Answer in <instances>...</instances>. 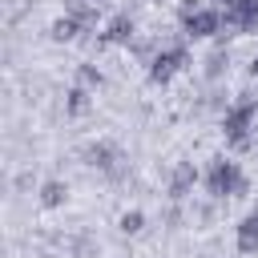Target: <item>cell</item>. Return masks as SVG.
Listing matches in <instances>:
<instances>
[{
  "label": "cell",
  "instance_id": "obj_1",
  "mask_svg": "<svg viewBox=\"0 0 258 258\" xmlns=\"http://www.w3.org/2000/svg\"><path fill=\"white\" fill-rule=\"evenodd\" d=\"M202 194L214 202H238L250 198V173L242 169V161L234 153H218L206 161L202 169Z\"/></svg>",
  "mask_w": 258,
  "mask_h": 258
},
{
  "label": "cell",
  "instance_id": "obj_2",
  "mask_svg": "<svg viewBox=\"0 0 258 258\" xmlns=\"http://www.w3.org/2000/svg\"><path fill=\"white\" fill-rule=\"evenodd\" d=\"M81 161H85L89 169L105 173L109 181H121V177H125V149H121L117 141H109V137L89 141V145L81 149Z\"/></svg>",
  "mask_w": 258,
  "mask_h": 258
},
{
  "label": "cell",
  "instance_id": "obj_3",
  "mask_svg": "<svg viewBox=\"0 0 258 258\" xmlns=\"http://www.w3.org/2000/svg\"><path fill=\"white\" fill-rule=\"evenodd\" d=\"M137 36H141V28H137V16L129 8L109 12L105 24H101V48H129Z\"/></svg>",
  "mask_w": 258,
  "mask_h": 258
},
{
  "label": "cell",
  "instance_id": "obj_4",
  "mask_svg": "<svg viewBox=\"0 0 258 258\" xmlns=\"http://www.w3.org/2000/svg\"><path fill=\"white\" fill-rule=\"evenodd\" d=\"M194 44H210V40H218L222 36V8L218 4H206L202 12H194L185 24H177Z\"/></svg>",
  "mask_w": 258,
  "mask_h": 258
},
{
  "label": "cell",
  "instance_id": "obj_5",
  "mask_svg": "<svg viewBox=\"0 0 258 258\" xmlns=\"http://www.w3.org/2000/svg\"><path fill=\"white\" fill-rule=\"evenodd\" d=\"M230 64H234V48H230V44H222V40H210V44H206V52H202V60H198V69H202V81H206V85H222V81L230 77Z\"/></svg>",
  "mask_w": 258,
  "mask_h": 258
},
{
  "label": "cell",
  "instance_id": "obj_6",
  "mask_svg": "<svg viewBox=\"0 0 258 258\" xmlns=\"http://www.w3.org/2000/svg\"><path fill=\"white\" fill-rule=\"evenodd\" d=\"M202 185V169L194 161H177L169 169V181H165V198L169 202H189V194Z\"/></svg>",
  "mask_w": 258,
  "mask_h": 258
},
{
  "label": "cell",
  "instance_id": "obj_7",
  "mask_svg": "<svg viewBox=\"0 0 258 258\" xmlns=\"http://www.w3.org/2000/svg\"><path fill=\"white\" fill-rule=\"evenodd\" d=\"M234 246H238V254H258V202L234 226Z\"/></svg>",
  "mask_w": 258,
  "mask_h": 258
},
{
  "label": "cell",
  "instance_id": "obj_8",
  "mask_svg": "<svg viewBox=\"0 0 258 258\" xmlns=\"http://www.w3.org/2000/svg\"><path fill=\"white\" fill-rule=\"evenodd\" d=\"M48 36H52L56 44H81V36H85V24H81L77 16H69V12H60V16L48 24Z\"/></svg>",
  "mask_w": 258,
  "mask_h": 258
},
{
  "label": "cell",
  "instance_id": "obj_9",
  "mask_svg": "<svg viewBox=\"0 0 258 258\" xmlns=\"http://www.w3.org/2000/svg\"><path fill=\"white\" fill-rule=\"evenodd\" d=\"M36 202H40L44 210H60V206L69 202V181H64V177H44V181L36 185Z\"/></svg>",
  "mask_w": 258,
  "mask_h": 258
},
{
  "label": "cell",
  "instance_id": "obj_10",
  "mask_svg": "<svg viewBox=\"0 0 258 258\" xmlns=\"http://www.w3.org/2000/svg\"><path fill=\"white\" fill-rule=\"evenodd\" d=\"M89 109H93V93L81 89V85H69V93H64V117L77 121V117H85Z\"/></svg>",
  "mask_w": 258,
  "mask_h": 258
},
{
  "label": "cell",
  "instance_id": "obj_11",
  "mask_svg": "<svg viewBox=\"0 0 258 258\" xmlns=\"http://www.w3.org/2000/svg\"><path fill=\"white\" fill-rule=\"evenodd\" d=\"M73 85H81V89H89V93H97L101 85H105V73L93 64V60H81L77 69H73Z\"/></svg>",
  "mask_w": 258,
  "mask_h": 258
},
{
  "label": "cell",
  "instance_id": "obj_12",
  "mask_svg": "<svg viewBox=\"0 0 258 258\" xmlns=\"http://www.w3.org/2000/svg\"><path fill=\"white\" fill-rule=\"evenodd\" d=\"M161 226H165V230H181V226H189V202H165V210H161Z\"/></svg>",
  "mask_w": 258,
  "mask_h": 258
},
{
  "label": "cell",
  "instance_id": "obj_13",
  "mask_svg": "<svg viewBox=\"0 0 258 258\" xmlns=\"http://www.w3.org/2000/svg\"><path fill=\"white\" fill-rule=\"evenodd\" d=\"M145 222H149V218H145V210H137V206H133V210H121L117 230H121L125 238H137V234H145Z\"/></svg>",
  "mask_w": 258,
  "mask_h": 258
},
{
  "label": "cell",
  "instance_id": "obj_14",
  "mask_svg": "<svg viewBox=\"0 0 258 258\" xmlns=\"http://www.w3.org/2000/svg\"><path fill=\"white\" fill-rule=\"evenodd\" d=\"M218 206H222V202H214V198H194V202H189V222L210 226V222L218 218Z\"/></svg>",
  "mask_w": 258,
  "mask_h": 258
},
{
  "label": "cell",
  "instance_id": "obj_15",
  "mask_svg": "<svg viewBox=\"0 0 258 258\" xmlns=\"http://www.w3.org/2000/svg\"><path fill=\"white\" fill-rule=\"evenodd\" d=\"M206 4H210V0H173V4H169V8H173V24H185V20H189L194 12H202Z\"/></svg>",
  "mask_w": 258,
  "mask_h": 258
},
{
  "label": "cell",
  "instance_id": "obj_16",
  "mask_svg": "<svg viewBox=\"0 0 258 258\" xmlns=\"http://www.w3.org/2000/svg\"><path fill=\"white\" fill-rule=\"evenodd\" d=\"M210 4H218V8H242V4H250V0H210Z\"/></svg>",
  "mask_w": 258,
  "mask_h": 258
},
{
  "label": "cell",
  "instance_id": "obj_17",
  "mask_svg": "<svg viewBox=\"0 0 258 258\" xmlns=\"http://www.w3.org/2000/svg\"><path fill=\"white\" fill-rule=\"evenodd\" d=\"M149 4H173V0H149Z\"/></svg>",
  "mask_w": 258,
  "mask_h": 258
},
{
  "label": "cell",
  "instance_id": "obj_18",
  "mask_svg": "<svg viewBox=\"0 0 258 258\" xmlns=\"http://www.w3.org/2000/svg\"><path fill=\"white\" fill-rule=\"evenodd\" d=\"M93 4H97V8H105V4H109V0H93Z\"/></svg>",
  "mask_w": 258,
  "mask_h": 258
}]
</instances>
